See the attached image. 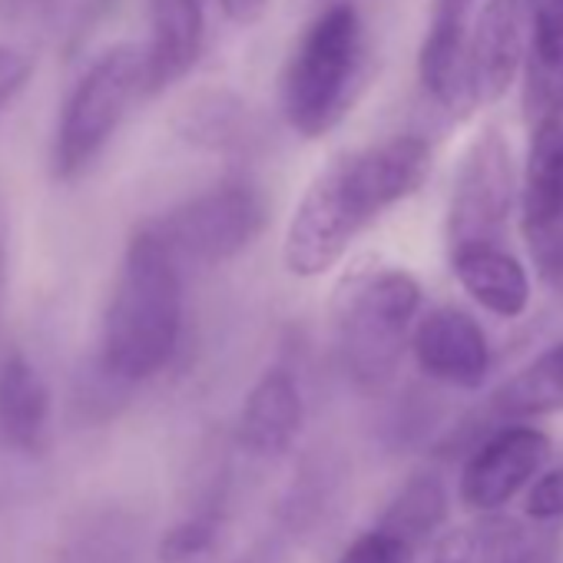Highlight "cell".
Instances as JSON below:
<instances>
[{"label": "cell", "mask_w": 563, "mask_h": 563, "mask_svg": "<svg viewBox=\"0 0 563 563\" xmlns=\"http://www.w3.org/2000/svg\"><path fill=\"white\" fill-rule=\"evenodd\" d=\"M431 176V146L415 136H391L332 159L302 192L282 262L296 278H319L335 268L362 229L382 212L411 199Z\"/></svg>", "instance_id": "obj_1"}, {"label": "cell", "mask_w": 563, "mask_h": 563, "mask_svg": "<svg viewBox=\"0 0 563 563\" xmlns=\"http://www.w3.org/2000/svg\"><path fill=\"white\" fill-rule=\"evenodd\" d=\"M183 335V278L179 258L153 232L140 225L120 258L110 302L103 312V375L123 385L159 375Z\"/></svg>", "instance_id": "obj_2"}, {"label": "cell", "mask_w": 563, "mask_h": 563, "mask_svg": "<svg viewBox=\"0 0 563 563\" xmlns=\"http://www.w3.org/2000/svg\"><path fill=\"white\" fill-rule=\"evenodd\" d=\"M418 309L421 286L405 268H358L342 278L332 296V332L342 368L362 391L395 382Z\"/></svg>", "instance_id": "obj_3"}, {"label": "cell", "mask_w": 563, "mask_h": 563, "mask_svg": "<svg viewBox=\"0 0 563 563\" xmlns=\"http://www.w3.org/2000/svg\"><path fill=\"white\" fill-rule=\"evenodd\" d=\"M365 80V24L352 4L322 11L282 70L278 100L302 140H322L349 113Z\"/></svg>", "instance_id": "obj_4"}, {"label": "cell", "mask_w": 563, "mask_h": 563, "mask_svg": "<svg viewBox=\"0 0 563 563\" xmlns=\"http://www.w3.org/2000/svg\"><path fill=\"white\" fill-rule=\"evenodd\" d=\"M136 97H146V51L136 44L103 51L60 110L51 153L54 176L64 183L80 179L103 156Z\"/></svg>", "instance_id": "obj_5"}, {"label": "cell", "mask_w": 563, "mask_h": 563, "mask_svg": "<svg viewBox=\"0 0 563 563\" xmlns=\"http://www.w3.org/2000/svg\"><path fill=\"white\" fill-rule=\"evenodd\" d=\"M150 225L176 258L219 265L242 255L262 235L265 199L255 186L229 179L173 206Z\"/></svg>", "instance_id": "obj_6"}, {"label": "cell", "mask_w": 563, "mask_h": 563, "mask_svg": "<svg viewBox=\"0 0 563 563\" xmlns=\"http://www.w3.org/2000/svg\"><path fill=\"white\" fill-rule=\"evenodd\" d=\"M514 206V166L507 140L487 126L464 150L451 202H448V249L500 245Z\"/></svg>", "instance_id": "obj_7"}, {"label": "cell", "mask_w": 563, "mask_h": 563, "mask_svg": "<svg viewBox=\"0 0 563 563\" xmlns=\"http://www.w3.org/2000/svg\"><path fill=\"white\" fill-rule=\"evenodd\" d=\"M523 239L550 286L563 282V117L530 126L523 169Z\"/></svg>", "instance_id": "obj_8"}, {"label": "cell", "mask_w": 563, "mask_h": 563, "mask_svg": "<svg viewBox=\"0 0 563 563\" xmlns=\"http://www.w3.org/2000/svg\"><path fill=\"white\" fill-rule=\"evenodd\" d=\"M550 461V438L540 428L510 421L494 431L461 471V504L474 514L507 507L523 487H530Z\"/></svg>", "instance_id": "obj_9"}, {"label": "cell", "mask_w": 563, "mask_h": 563, "mask_svg": "<svg viewBox=\"0 0 563 563\" xmlns=\"http://www.w3.org/2000/svg\"><path fill=\"white\" fill-rule=\"evenodd\" d=\"M411 355L421 375L461 391L481 388L490 372V345L484 329L454 306L418 319L411 332Z\"/></svg>", "instance_id": "obj_10"}, {"label": "cell", "mask_w": 563, "mask_h": 563, "mask_svg": "<svg viewBox=\"0 0 563 563\" xmlns=\"http://www.w3.org/2000/svg\"><path fill=\"white\" fill-rule=\"evenodd\" d=\"M530 44V0H487L471 27V70L477 103H497L523 74Z\"/></svg>", "instance_id": "obj_11"}, {"label": "cell", "mask_w": 563, "mask_h": 563, "mask_svg": "<svg viewBox=\"0 0 563 563\" xmlns=\"http://www.w3.org/2000/svg\"><path fill=\"white\" fill-rule=\"evenodd\" d=\"M306 424L299 382L289 368H268L245 395L239 411V444L252 457L275 461L289 454Z\"/></svg>", "instance_id": "obj_12"}, {"label": "cell", "mask_w": 563, "mask_h": 563, "mask_svg": "<svg viewBox=\"0 0 563 563\" xmlns=\"http://www.w3.org/2000/svg\"><path fill=\"white\" fill-rule=\"evenodd\" d=\"M173 130L196 150L219 156H249L262 146L265 130L258 113L225 87L196 90L173 117Z\"/></svg>", "instance_id": "obj_13"}, {"label": "cell", "mask_w": 563, "mask_h": 563, "mask_svg": "<svg viewBox=\"0 0 563 563\" xmlns=\"http://www.w3.org/2000/svg\"><path fill=\"white\" fill-rule=\"evenodd\" d=\"M206 44L202 0H150L146 97H156L189 77Z\"/></svg>", "instance_id": "obj_14"}, {"label": "cell", "mask_w": 563, "mask_h": 563, "mask_svg": "<svg viewBox=\"0 0 563 563\" xmlns=\"http://www.w3.org/2000/svg\"><path fill=\"white\" fill-rule=\"evenodd\" d=\"M51 385L24 352L0 362V438L14 451L41 457L51 438Z\"/></svg>", "instance_id": "obj_15"}, {"label": "cell", "mask_w": 563, "mask_h": 563, "mask_svg": "<svg viewBox=\"0 0 563 563\" xmlns=\"http://www.w3.org/2000/svg\"><path fill=\"white\" fill-rule=\"evenodd\" d=\"M523 113L530 126L563 117V0H530Z\"/></svg>", "instance_id": "obj_16"}, {"label": "cell", "mask_w": 563, "mask_h": 563, "mask_svg": "<svg viewBox=\"0 0 563 563\" xmlns=\"http://www.w3.org/2000/svg\"><path fill=\"white\" fill-rule=\"evenodd\" d=\"M461 289L497 319H520L530 306L527 268L500 245H467L451 252Z\"/></svg>", "instance_id": "obj_17"}, {"label": "cell", "mask_w": 563, "mask_h": 563, "mask_svg": "<svg viewBox=\"0 0 563 563\" xmlns=\"http://www.w3.org/2000/svg\"><path fill=\"white\" fill-rule=\"evenodd\" d=\"M543 540L527 520L490 510L448 530L434 543L431 563H527Z\"/></svg>", "instance_id": "obj_18"}, {"label": "cell", "mask_w": 563, "mask_h": 563, "mask_svg": "<svg viewBox=\"0 0 563 563\" xmlns=\"http://www.w3.org/2000/svg\"><path fill=\"white\" fill-rule=\"evenodd\" d=\"M487 408L504 424L563 415V342L550 345L504 385H497Z\"/></svg>", "instance_id": "obj_19"}, {"label": "cell", "mask_w": 563, "mask_h": 563, "mask_svg": "<svg viewBox=\"0 0 563 563\" xmlns=\"http://www.w3.org/2000/svg\"><path fill=\"white\" fill-rule=\"evenodd\" d=\"M448 487L434 471H421L411 474L401 490L391 497V504L385 507L378 527L405 537L411 547L428 543L448 520Z\"/></svg>", "instance_id": "obj_20"}, {"label": "cell", "mask_w": 563, "mask_h": 563, "mask_svg": "<svg viewBox=\"0 0 563 563\" xmlns=\"http://www.w3.org/2000/svg\"><path fill=\"white\" fill-rule=\"evenodd\" d=\"M11 4L54 21L60 27V34H67L74 44V41L87 37L93 24L103 21V14L113 8V0H11Z\"/></svg>", "instance_id": "obj_21"}, {"label": "cell", "mask_w": 563, "mask_h": 563, "mask_svg": "<svg viewBox=\"0 0 563 563\" xmlns=\"http://www.w3.org/2000/svg\"><path fill=\"white\" fill-rule=\"evenodd\" d=\"M216 533H219V514H212V510H202V514H192V517L173 523L159 540V550H156L159 563L196 560L199 553H206L216 543Z\"/></svg>", "instance_id": "obj_22"}, {"label": "cell", "mask_w": 563, "mask_h": 563, "mask_svg": "<svg viewBox=\"0 0 563 563\" xmlns=\"http://www.w3.org/2000/svg\"><path fill=\"white\" fill-rule=\"evenodd\" d=\"M415 556H418V547H411L405 537L385 527H372L358 533L335 563H415Z\"/></svg>", "instance_id": "obj_23"}, {"label": "cell", "mask_w": 563, "mask_h": 563, "mask_svg": "<svg viewBox=\"0 0 563 563\" xmlns=\"http://www.w3.org/2000/svg\"><path fill=\"white\" fill-rule=\"evenodd\" d=\"M34 70H37V57L31 51L18 44H0V110L27 90Z\"/></svg>", "instance_id": "obj_24"}, {"label": "cell", "mask_w": 563, "mask_h": 563, "mask_svg": "<svg viewBox=\"0 0 563 563\" xmlns=\"http://www.w3.org/2000/svg\"><path fill=\"white\" fill-rule=\"evenodd\" d=\"M523 510L530 520H563V467L547 471L530 484Z\"/></svg>", "instance_id": "obj_25"}, {"label": "cell", "mask_w": 563, "mask_h": 563, "mask_svg": "<svg viewBox=\"0 0 563 563\" xmlns=\"http://www.w3.org/2000/svg\"><path fill=\"white\" fill-rule=\"evenodd\" d=\"M268 4H272V0H219L225 21L235 24V27H255V24H262V18L268 14Z\"/></svg>", "instance_id": "obj_26"}, {"label": "cell", "mask_w": 563, "mask_h": 563, "mask_svg": "<svg viewBox=\"0 0 563 563\" xmlns=\"http://www.w3.org/2000/svg\"><path fill=\"white\" fill-rule=\"evenodd\" d=\"M477 0H434V11H431V24L438 27H457L467 31L471 27V8Z\"/></svg>", "instance_id": "obj_27"}, {"label": "cell", "mask_w": 563, "mask_h": 563, "mask_svg": "<svg viewBox=\"0 0 563 563\" xmlns=\"http://www.w3.org/2000/svg\"><path fill=\"white\" fill-rule=\"evenodd\" d=\"M8 265H11L8 216H4V206H0V322H4V306H8Z\"/></svg>", "instance_id": "obj_28"}, {"label": "cell", "mask_w": 563, "mask_h": 563, "mask_svg": "<svg viewBox=\"0 0 563 563\" xmlns=\"http://www.w3.org/2000/svg\"><path fill=\"white\" fill-rule=\"evenodd\" d=\"M560 289H563V282H560Z\"/></svg>", "instance_id": "obj_29"}]
</instances>
